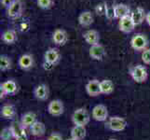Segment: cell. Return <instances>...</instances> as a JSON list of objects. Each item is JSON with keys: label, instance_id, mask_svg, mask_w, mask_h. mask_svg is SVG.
<instances>
[{"label": "cell", "instance_id": "3957f363", "mask_svg": "<svg viewBox=\"0 0 150 140\" xmlns=\"http://www.w3.org/2000/svg\"><path fill=\"white\" fill-rule=\"evenodd\" d=\"M148 38L143 33H136L131 39V46L134 50L144 51L147 49Z\"/></svg>", "mask_w": 150, "mask_h": 140}, {"label": "cell", "instance_id": "83f0119b", "mask_svg": "<svg viewBox=\"0 0 150 140\" xmlns=\"http://www.w3.org/2000/svg\"><path fill=\"white\" fill-rule=\"evenodd\" d=\"M0 138H1V140H12L13 138H15L12 128H4L1 131V134H0Z\"/></svg>", "mask_w": 150, "mask_h": 140}, {"label": "cell", "instance_id": "9c48e42d", "mask_svg": "<svg viewBox=\"0 0 150 140\" xmlns=\"http://www.w3.org/2000/svg\"><path fill=\"white\" fill-rule=\"evenodd\" d=\"M114 9H115V17L116 19L118 20L125 18L127 16H131L132 14V9L127 4L124 3L116 4L114 5Z\"/></svg>", "mask_w": 150, "mask_h": 140}, {"label": "cell", "instance_id": "d590c367", "mask_svg": "<svg viewBox=\"0 0 150 140\" xmlns=\"http://www.w3.org/2000/svg\"><path fill=\"white\" fill-rule=\"evenodd\" d=\"M146 22L147 23V24L150 26V11H148L146 13Z\"/></svg>", "mask_w": 150, "mask_h": 140}, {"label": "cell", "instance_id": "d6a6232c", "mask_svg": "<svg viewBox=\"0 0 150 140\" xmlns=\"http://www.w3.org/2000/svg\"><path fill=\"white\" fill-rule=\"evenodd\" d=\"M142 60L146 65H150V49H146L143 51Z\"/></svg>", "mask_w": 150, "mask_h": 140}, {"label": "cell", "instance_id": "484cf974", "mask_svg": "<svg viewBox=\"0 0 150 140\" xmlns=\"http://www.w3.org/2000/svg\"><path fill=\"white\" fill-rule=\"evenodd\" d=\"M12 67V61L6 54H2L0 56V70L1 71H8L11 69Z\"/></svg>", "mask_w": 150, "mask_h": 140}, {"label": "cell", "instance_id": "4316f807", "mask_svg": "<svg viewBox=\"0 0 150 140\" xmlns=\"http://www.w3.org/2000/svg\"><path fill=\"white\" fill-rule=\"evenodd\" d=\"M114 91V83L110 80H103L101 81V92L103 95H110Z\"/></svg>", "mask_w": 150, "mask_h": 140}, {"label": "cell", "instance_id": "277c9868", "mask_svg": "<svg viewBox=\"0 0 150 140\" xmlns=\"http://www.w3.org/2000/svg\"><path fill=\"white\" fill-rule=\"evenodd\" d=\"M91 120V116L88 110L86 108H77L76 110L73 113V116H72V121H73L75 125H79V126H85L88 123L90 122Z\"/></svg>", "mask_w": 150, "mask_h": 140}, {"label": "cell", "instance_id": "f1b7e54d", "mask_svg": "<svg viewBox=\"0 0 150 140\" xmlns=\"http://www.w3.org/2000/svg\"><path fill=\"white\" fill-rule=\"evenodd\" d=\"M37 5L41 9L49 10L54 6V0H37Z\"/></svg>", "mask_w": 150, "mask_h": 140}, {"label": "cell", "instance_id": "4fadbf2b", "mask_svg": "<svg viewBox=\"0 0 150 140\" xmlns=\"http://www.w3.org/2000/svg\"><path fill=\"white\" fill-rule=\"evenodd\" d=\"M83 38L85 39L86 42L91 46L100 44L99 43L100 42V34L97 30L91 29V30L86 31V32L83 34Z\"/></svg>", "mask_w": 150, "mask_h": 140}, {"label": "cell", "instance_id": "d4e9b609", "mask_svg": "<svg viewBox=\"0 0 150 140\" xmlns=\"http://www.w3.org/2000/svg\"><path fill=\"white\" fill-rule=\"evenodd\" d=\"M1 115L3 118L8 119V120H11L16 115V111H15V107L12 105H5L3 106L1 109Z\"/></svg>", "mask_w": 150, "mask_h": 140}, {"label": "cell", "instance_id": "836d02e7", "mask_svg": "<svg viewBox=\"0 0 150 140\" xmlns=\"http://www.w3.org/2000/svg\"><path fill=\"white\" fill-rule=\"evenodd\" d=\"M48 140H63V136L62 134L58 132H53L52 134H50V136L48 137Z\"/></svg>", "mask_w": 150, "mask_h": 140}, {"label": "cell", "instance_id": "30bf717a", "mask_svg": "<svg viewBox=\"0 0 150 140\" xmlns=\"http://www.w3.org/2000/svg\"><path fill=\"white\" fill-rule=\"evenodd\" d=\"M108 117L107 107L103 105H97L92 109V118L97 122H103Z\"/></svg>", "mask_w": 150, "mask_h": 140}, {"label": "cell", "instance_id": "1f68e13d", "mask_svg": "<svg viewBox=\"0 0 150 140\" xmlns=\"http://www.w3.org/2000/svg\"><path fill=\"white\" fill-rule=\"evenodd\" d=\"M105 18L108 21H112L113 19H116L115 17V9H114V5H108L107 9L105 12Z\"/></svg>", "mask_w": 150, "mask_h": 140}, {"label": "cell", "instance_id": "e0dca14e", "mask_svg": "<svg viewBox=\"0 0 150 140\" xmlns=\"http://www.w3.org/2000/svg\"><path fill=\"white\" fill-rule=\"evenodd\" d=\"M131 17L133 20L134 23L136 25H140L141 23H143L144 21H146V10L142 7H137L133 11H132Z\"/></svg>", "mask_w": 150, "mask_h": 140}, {"label": "cell", "instance_id": "5bb4252c", "mask_svg": "<svg viewBox=\"0 0 150 140\" xmlns=\"http://www.w3.org/2000/svg\"><path fill=\"white\" fill-rule=\"evenodd\" d=\"M86 91L90 96H97L101 95V81L97 80H90L86 85Z\"/></svg>", "mask_w": 150, "mask_h": 140}, {"label": "cell", "instance_id": "603a6c76", "mask_svg": "<svg viewBox=\"0 0 150 140\" xmlns=\"http://www.w3.org/2000/svg\"><path fill=\"white\" fill-rule=\"evenodd\" d=\"M86 128L85 126L75 125L71 130V137L75 140H83L86 137Z\"/></svg>", "mask_w": 150, "mask_h": 140}, {"label": "cell", "instance_id": "f546056e", "mask_svg": "<svg viewBox=\"0 0 150 140\" xmlns=\"http://www.w3.org/2000/svg\"><path fill=\"white\" fill-rule=\"evenodd\" d=\"M107 6L108 4L107 3H100L98 4L97 6L95 7L94 10H95V13L98 15V16H105V12H106V9H107Z\"/></svg>", "mask_w": 150, "mask_h": 140}, {"label": "cell", "instance_id": "8d00e7d4", "mask_svg": "<svg viewBox=\"0 0 150 140\" xmlns=\"http://www.w3.org/2000/svg\"><path fill=\"white\" fill-rule=\"evenodd\" d=\"M66 140H75V139H74V138H72V137H71V138H68V139H66Z\"/></svg>", "mask_w": 150, "mask_h": 140}, {"label": "cell", "instance_id": "8fae6325", "mask_svg": "<svg viewBox=\"0 0 150 140\" xmlns=\"http://www.w3.org/2000/svg\"><path fill=\"white\" fill-rule=\"evenodd\" d=\"M64 104L61 100H52L48 106V111L50 115L59 117L64 113Z\"/></svg>", "mask_w": 150, "mask_h": 140}, {"label": "cell", "instance_id": "ac0fdd59", "mask_svg": "<svg viewBox=\"0 0 150 140\" xmlns=\"http://www.w3.org/2000/svg\"><path fill=\"white\" fill-rule=\"evenodd\" d=\"M1 39L5 44L12 45L18 40L17 32L14 29H8L4 31L1 36Z\"/></svg>", "mask_w": 150, "mask_h": 140}, {"label": "cell", "instance_id": "e575fe53", "mask_svg": "<svg viewBox=\"0 0 150 140\" xmlns=\"http://www.w3.org/2000/svg\"><path fill=\"white\" fill-rule=\"evenodd\" d=\"M12 2H13V0H0V4H1V6L5 9L9 7V5Z\"/></svg>", "mask_w": 150, "mask_h": 140}, {"label": "cell", "instance_id": "2e32d148", "mask_svg": "<svg viewBox=\"0 0 150 140\" xmlns=\"http://www.w3.org/2000/svg\"><path fill=\"white\" fill-rule=\"evenodd\" d=\"M35 61L33 55H31L29 53L23 54L20 57L18 60V65L23 70H29L34 66Z\"/></svg>", "mask_w": 150, "mask_h": 140}, {"label": "cell", "instance_id": "6da1fadb", "mask_svg": "<svg viewBox=\"0 0 150 140\" xmlns=\"http://www.w3.org/2000/svg\"><path fill=\"white\" fill-rule=\"evenodd\" d=\"M62 58L60 50L56 48H50L44 53V68L50 70L58 65Z\"/></svg>", "mask_w": 150, "mask_h": 140}, {"label": "cell", "instance_id": "ffe728a7", "mask_svg": "<svg viewBox=\"0 0 150 140\" xmlns=\"http://www.w3.org/2000/svg\"><path fill=\"white\" fill-rule=\"evenodd\" d=\"M35 98L40 101H45L49 97V88L46 84H39L34 91Z\"/></svg>", "mask_w": 150, "mask_h": 140}, {"label": "cell", "instance_id": "d6986e66", "mask_svg": "<svg viewBox=\"0 0 150 140\" xmlns=\"http://www.w3.org/2000/svg\"><path fill=\"white\" fill-rule=\"evenodd\" d=\"M0 89L4 91V92L6 93V95H14L15 93L18 92V85L14 80H9L0 84Z\"/></svg>", "mask_w": 150, "mask_h": 140}, {"label": "cell", "instance_id": "ba28073f", "mask_svg": "<svg viewBox=\"0 0 150 140\" xmlns=\"http://www.w3.org/2000/svg\"><path fill=\"white\" fill-rule=\"evenodd\" d=\"M127 126V122L125 119L121 117H112L108 122V127L112 131L115 132H121Z\"/></svg>", "mask_w": 150, "mask_h": 140}, {"label": "cell", "instance_id": "7a4b0ae2", "mask_svg": "<svg viewBox=\"0 0 150 140\" xmlns=\"http://www.w3.org/2000/svg\"><path fill=\"white\" fill-rule=\"evenodd\" d=\"M24 10V3L23 0H13V2L6 9V16L9 19L15 21L22 17Z\"/></svg>", "mask_w": 150, "mask_h": 140}, {"label": "cell", "instance_id": "52a82bcc", "mask_svg": "<svg viewBox=\"0 0 150 140\" xmlns=\"http://www.w3.org/2000/svg\"><path fill=\"white\" fill-rule=\"evenodd\" d=\"M52 41L57 46H64L68 41V34L64 29L57 28L52 34Z\"/></svg>", "mask_w": 150, "mask_h": 140}, {"label": "cell", "instance_id": "9a60e30c", "mask_svg": "<svg viewBox=\"0 0 150 140\" xmlns=\"http://www.w3.org/2000/svg\"><path fill=\"white\" fill-rule=\"evenodd\" d=\"M89 54L93 60L101 61L103 58V56L105 55V47H103V45H101V44L91 46V48L89 50Z\"/></svg>", "mask_w": 150, "mask_h": 140}, {"label": "cell", "instance_id": "74e56055", "mask_svg": "<svg viewBox=\"0 0 150 140\" xmlns=\"http://www.w3.org/2000/svg\"><path fill=\"white\" fill-rule=\"evenodd\" d=\"M109 140H117V139H115V138H110Z\"/></svg>", "mask_w": 150, "mask_h": 140}, {"label": "cell", "instance_id": "7402d4cb", "mask_svg": "<svg viewBox=\"0 0 150 140\" xmlns=\"http://www.w3.org/2000/svg\"><path fill=\"white\" fill-rule=\"evenodd\" d=\"M35 122H38L35 114L33 112H27V113H25L24 115H23L21 124H22V126L25 129V128L31 127Z\"/></svg>", "mask_w": 150, "mask_h": 140}, {"label": "cell", "instance_id": "8992f818", "mask_svg": "<svg viewBox=\"0 0 150 140\" xmlns=\"http://www.w3.org/2000/svg\"><path fill=\"white\" fill-rule=\"evenodd\" d=\"M136 24L134 23L131 16H127L118 21V29L124 34H130L135 29Z\"/></svg>", "mask_w": 150, "mask_h": 140}, {"label": "cell", "instance_id": "4dcf8cb0", "mask_svg": "<svg viewBox=\"0 0 150 140\" xmlns=\"http://www.w3.org/2000/svg\"><path fill=\"white\" fill-rule=\"evenodd\" d=\"M31 27V23L28 19H25L23 20V22H21L19 24V30L21 31L22 33H26L30 30Z\"/></svg>", "mask_w": 150, "mask_h": 140}, {"label": "cell", "instance_id": "44dd1931", "mask_svg": "<svg viewBox=\"0 0 150 140\" xmlns=\"http://www.w3.org/2000/svg\"><path fill=\"white\" fill-rule=\"evenodd\" d=\"M12 130L15 134V140H28V136L26 134L24 128L22 126V124L18 122H14L12 124Z\"/></svg>", "mask_w": 150, "mask_h": 140}, {"label": "cell", "instance_id": "cb8c5ba5", "mask_svg": "<svg viewBox=\"0 0 150 140\" xmlns=\"http://www.w3.org/2000/svg\"><path fill=\"white\" fill-rule=\"evenodd\" d=\"M30 132L35 136H42L46 133V126L43 122H35L33 125L30 127Z\"/></svg>", "mask_w": 150, "mask_h": 140}, {"label": "cell", "instance_id": "7c38bea8", "mask_svg": "<svg viewBox=\"0 0 150 140\" xmlns=\"http://www.w3.org/2000/svg\"><path fill=\"white\" fill-rule=\"evenodd\" d=\"M77 21H79V23L82 27H89L94 22L93 14L90 10H85V11H82L79 15Z\"/></svg>", "mask_w": 150, "mask_h": 140}, {"label": "cell", "instance_id": "5b68a950", "mask_svg": "<svg viewBox=\"0 0 150 140\" xmlns=\"http://www.w3.org/2000/svg\"><path fill=\"white\" fill-rule=\"evenodd\" d=\"M131 76L132 80L137 83H143L147 79V70L144 65H138L133 66L131 69Z\"/></svg>", "mask_w": 150, "mask_h": 140}]
</instances>
